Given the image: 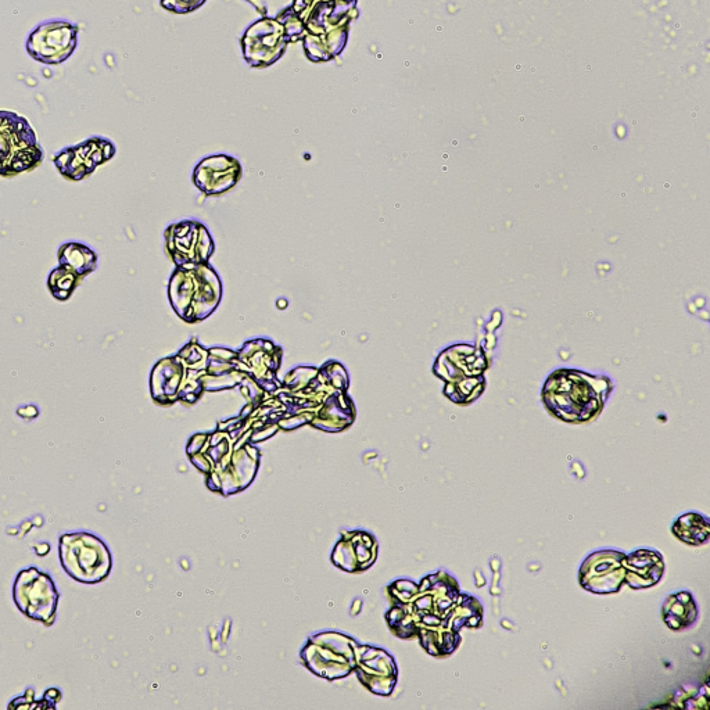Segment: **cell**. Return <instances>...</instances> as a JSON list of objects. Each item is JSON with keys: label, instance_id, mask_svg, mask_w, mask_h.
Instances as JSON below:
<instances>
[{"label": "cell", "instance_id": "2", "mask_svg": "<svg viewBox=\"0 0 710 710\" xmlns=\"http://www.w3.org/2000/svg\"><path fill=\"white\" fill-rule=\"evenodd\" d=\"M59 554L64 572L75 582L84 584L103 582L113 565L105 541L92 533L63 534L60 537Z\"/></svg>", "mask_w": 710, "mask_h": 710}, {"label": "cell", "instance_id": "4", "mask_svg": "<svg viewBox=\"0 0 710 710\" xmlns=\"http://www.w3.org/2000/svg\"><path fill=\"white\" fill-rule=\"evenodd\" d=\"M59 591L48 573L37 568L21 570L13 586V598L21 613L32 620L52 626L55 623Z\"/></svg>", "mask_w": 710, "mask_h": 710}, {"label": "cell", "instance_id": "8", "mask_svg": "<svg viewBox=\"0 0 710 710\" xmlns=\"http://www.w3.org/2000/svg\"><path fill=\"white\" fill-rule=\"evenodd\" d=\"M670 600L673 604L679 608V613H672V615L663 616L665 622L668 623L672 629H683V627L690 626L697 619V606H695L694 601L690 594H679L672 595Z\"/></svg>", "mask_w": 710, "mask_h": 710}, {"label": "cell", "instance_id": "5", "mask_svg": "<svg viewBox=\"0 0 710 710\" xmlns=\"http://www.w3.org/2000/svg\"><path fill=\"white\" fill-rule=\"evenodd\" d=\"M77 24L68 20H49L39 24L25 43L32 59L48 66H57L70 59L78 45Z\"/></svg>", "mask_w": 710, "mask_h": 710}, {"label": "cell", "instance_id": "3", "mask_svg": "<svg viewBox=\"0 0 710 710\" xmlns=\"http://www.w3.org/2000/svg\"><path fill=\"white\" fill-rule=\"evenodd\" d=\"M41 159V147L28 121L13 111L0 110V174L28 170Z\"/></svg>", "mask_w": 710, "mask_h": 710}, {"label": "cell", "instance_id": "7", "mask_svg": "<svg viewBox=\"0 0 710 710\" xmlns=\"http://www.w3.org/2000/svg\"><path fill=\"white\" fill-rule=\"evenodd\" d=\"M674 536L691 545L704 544L709 539V522L704 516L687 514L673 526Z\"/></svg>", "mask_w": 710, "mask_h": 710}, {"label": "cell", "instance_id": "1", "mask_svg": "<svg viewBox=\"0 0 710 710\" xmlns=\"http://www.w3.org/2000/svg\"><path fill=\"white\" fill-rule=\"evenodd\" d=\"M609 389V379L575 369H561L545 383L543 401L555 417L568 422H584L602 410Z\"/></svg>", "mask_w": 710, "mask_h": 710}, {"label": "cell", "instance_id": "6", "mask_svg": "<svg viewBox=\"0 0 710 710\" xmlns=\"http://www.w3.org/2000/svg\"><path fill=\"white\" fill-rule=\"evenodd\" d=\"M627 568L630 572L626 579L631 587L654 586L663 575L662 557L654 551H637L627 558Z\"/></svg>", "mask_w": 710, "mask_h": 710}]
</instances>
